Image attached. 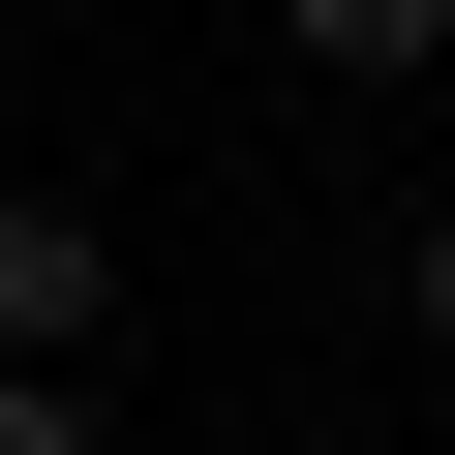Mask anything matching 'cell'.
Wrapping results in <instances>:
<instances>
[{
    "label": "cell",
    "instance_id": "obj_4",
    "mask_svg": "<svg viewBox=\"0 0 455 455\" xmlns=\"http://www.w3.org/2000/svg\"><path fill=\"white\" fill-rule=\"evenodd\" d=\"M395 304H425V364H455V212H425V243H395Z\"/></svg>",
    "mask_w": 455,
    "mask_h": 455
},
{
    "label": "cell",
    "instance_id": "obj_3",
    "mask_svg": "<svg viewBox=\"0 0 455 455\" xmlns=\"http://www.w3.org/2000/svg\"><path fill=\"white\" fill-rule=\"evenodd\" d=\"M0 455H92V395H61V364H0Z\"/></svg>",
    "mask_w": 455,
    "mask_h": 455
},
{
    "label": "cell",
    "instance_id": "obj_2",
    "mask_svg": "<svg viewBox=\"0 0 455 455\" xmlns=\"http://www.w3.org/2000/svg\"><path fill=\"white\" fill-rule=\"evenodd\" d=\"M304 61H455V0H274Z\"/></svg>",
    "mask_w": 455,
    "mask_h": 455
},
{
    "label": "cell",
    "instance_id": "obj_1",
    "mask_svg": "<svg viewBox=\"0 0 455 455\" xmlns=\"http://www.w3.org/2000/svg\"><path fill=\"white\" fill-rule=\"evenodd\" d=\"M92 334H122V243L61 182H0V364H92Z\"/></svg>",
    "mask_w": 455,
    "mask_h": 455
}]
</instances>
